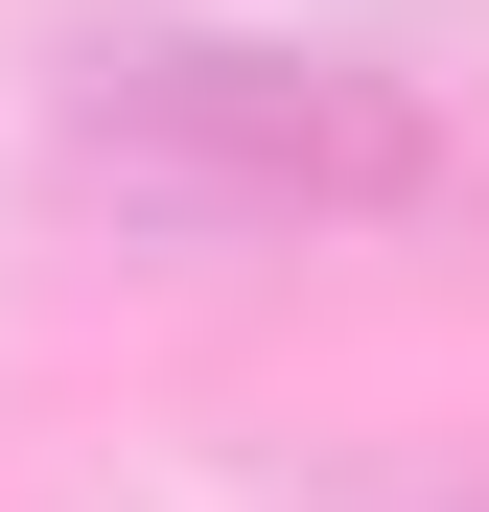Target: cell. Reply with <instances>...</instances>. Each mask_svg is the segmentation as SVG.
Here are the masks:
<instances>
[{
    "mask_svg": "<svg viewBox=\"0 0 489 512\" xmlns=\"http://www.w3.org/2000/svg\"><path fill=\"white\" fill-rule=\"evenodd\" d=\"M47 163H70L117 233L280 256V233H396V210H443V94L373 70V47H280V24H117V47H70Z\"/></svg>",
    "mask_w": 489,
    "mask_h": 512,
    "instance_id": "cell-1",
    "label": "cell"
}]
</instances>
